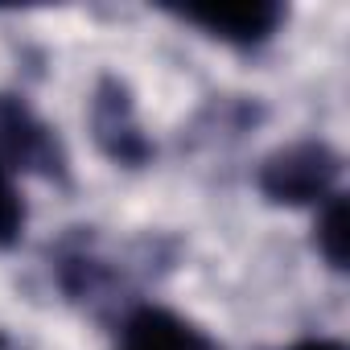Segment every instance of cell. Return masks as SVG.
<instances>
[{
	"label": "cell",
	"mask_w": 350,
	"mask_h": 350,
	"mask_svg": "<svg viewBox=\"0 0 350 350\" xmlns=\"http://www.w3.org/2000/svg\"><path fill=\"white\" fill-rule=\"evenodd\" d=\"M173 260H178V243L165 235H144L132 243L128 260H116L103 252L95 227H70L50 247V276L70 305L87 313H107L124 305V293H132V272L148 280L157 272H169Z\"/></svg>",
	"instance_id": "6da1fadb"
},
{
	"label": "cell",
	"mask_w": 350,
	"mask_h": 350,
	"mask_svg": "<svg viewBox=\"0 0 350 350\" xmlns=\"http://www.w3.org/2000/svg\"><path fill=\"white\" fill-rule=\"evenodd\" d=\"M338 182H342V152L321 136L288 140L256 165V190L264 194V202L288 211L329 202L338 194Z\"/></svg>",
	"instance_id": "7a4b0ae2"
},
{
	"label": "cell",
	"mask_w": 350,
	"mask_h": 350,
	"mask_svg": "<svg viewBox=\"0 0 350 350\" xmlns=\"http://www.w3.org/2000/svg\"><path fill=\"white\" fill-rule=\"evenodd\" d=\"M0 165L13 169L17 178H38L54 190L75 186L70 152L50 120H42L25 95L0 91Z\"/></svg>",
	"instance_id": "3957f363"
},
{
	"label": "cell",
	"mask_w": 350,
	"mask_h": 350,
	"mask_svg": "<svg viewBox=\"0 0 350 350\" xmlns=\"http://www.w3.org/2000/svg\"><path fill=\"white\" fill-rule=\"evenodd\" d=\"M87 128H91V140H95L99 157L111 161L116 169H144L157 157V144L140 124L136 95H132L124 75L103 70L95 79L91 107H87Z\"/></svg>",
	"instance_id": "277c9868"
},
{
	"label": "cell",
	"mask_w": 350,
	"mask_h": 350,
	"mask_svg": "<svg viewBox=\"0 0 350 350\" xmlns=\"http://www.w3.org/2000/svg\"><path fill=\"white\" fill-rule=\"evenodd\" d=\"M173 17L231 50H260L284 29L288 9L280 0H252V5H186L173 9Z\"/></svg>",
	"instance_id": "5b68a950"
},
{
	"label": "cell",
	"mask_w": 350,
	"mask_h": 350,
	"mask_svg": "<svg viewBox=\"0 0 350 350\" xmlns=\"http://www.w3.org/2000/svg\"><path fill=\"white\" fill-rule=\"evenodd\" d=\"M116 350H227V346L211 338L198 321L165 305H132L120 317Z\"/></svg>",
	"instance_id": "8992f818"
},
{
	"label": "cell",
	"mask_w": 350,
	"mask_h": 350,
	"mask_svg": "<svg viewBox=\"0 0 350 350\" xmlns=\"http://www.w3.org/2000/svg\"><path fill=\"white\" fill-rule=\"evenodd\" d=\"M264 103L260 99H247V95H215L198 116L194 124L186 128L190 136L186 140H235L252 128L264 124Z\"/></svg>",
	"instance_id": "52a82bcc"
},
{
	"label": "cell",
	"mask_w": 350,
	"mask_h": 350,
	"mask_svg": "<svg viewBox=\"0 0 350 350\" xmlns=\"http://www.w3.org/2000/svg\"><path fill=\"white\" fill-rule=\"evenodd\" d=\"M313 247L317 256L334 268V272H346L350 264V202L346 194L338 190L329 202L317 206V223H313Z\"/></svg>",
	"instance_id": "ba28073f"
},
{
	"label": "cell",
	"mask_w": 350,
	"mask_h": 350,
	"mask_svg": "<svg viewBox=\"0 0 350 350\" xmlns=\"http://www.w3.org/2000/svg\"><path fill=\"white\" fill-rule=\"evenodd\" d=\"M25 223H29V206L17 186V173L0 165V252H13L25 239Z\"/></svg>",
	"instance_id": "9c48e42d"
},
{
	"label": "cell",
	"mask_w": 350,
	"mask_h": 350,
	"mask_svg": "<svg viewBox=\"0 0 350 350\" xmlns=\"http://www.w3.org/2000/svg\"><path fill=\"white\" fill-rule=\"evenodd\" d=\"M280 350H346V342H342V338H325V334H317V338L288 342V346H280Z\"/></svg>",
	"instance_id": "30bf717a"
}]
</instances>
